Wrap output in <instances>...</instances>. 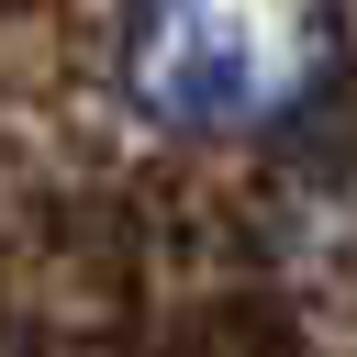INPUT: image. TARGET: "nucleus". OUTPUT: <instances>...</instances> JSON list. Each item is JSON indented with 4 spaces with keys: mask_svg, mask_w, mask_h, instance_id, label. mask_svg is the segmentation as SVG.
Here are the masks:
<instances>
[{
    "mask_svg": "<svg viewBox=\"0 0 357 357\" xmlns=\"http://www.w3.org/2000/svg\"><path fill=\"white\" fill-rule=\"evenodd\" d=\"M335 67V22L312 0H134L123 78L156 123L257 134L290 123Z\"/></svg>",
    "mask_w": 357,
    "mask_h": 357,
    "instance_id": "1",
    "label": "nucleus"
}]
</instances>
